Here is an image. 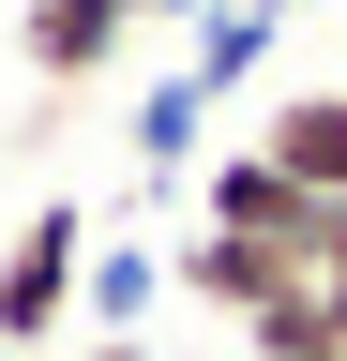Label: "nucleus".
<instances>
[{
	"instance_id": "nucleus-1",
	"label": "nucleus",
	"mask_w": 347,
	"mask_h": 361,
	"mask_svg": "<svg viewBox=\"0 0 347 361\" xmlns=\"http://www.w3.org/2000/svg\"><path fill=\"white\" fill-rule=\"evenodd\" d=\"M76 286H91V211L46 196V211H16V241H0V346H61L76 331Z\"/></svg>"
},
{
	"instance_id": "nucleus-2",
	"label": "nucleus",
	"mask_w": 347,
	"mask_h": 361,
	"mask_svg": "<svg viewBox=\"0 0 347 361\" xmlns=\"http://www.w3.org/2000/svg\"><path fill=\"white\" fill-rule=\"evenodd\" d=\"M136 30H151V0H16V61H30L46 106L106 90L121 61H136Z\"/></svg>"
},
{
	"instance_id": "nucleus-3",
	"label": "nucleus",
	"mask_w": 347,
	"mask_h": 361,
	"mask_svg": "<svg viewBox=\"0 0 347 361\" xmlns=\"http://www.w3.org/2000/svg\"><path fill=\"white\" fill-rule=\"evenodd\" d=\"M196 226H227V241H287L302 271H317V226H332V196H302V180H287V166L242 135V151H211V166H196Z\"/></svg>"
},
{
	"instance_id": "nucleus-4",
	"label": "nucleus",
	"mask_w": 347,
	"mask_h": 361,
	"mask_svg": "<svg viewBox=\"0 0 347 361\" xmlns=\"http://www.w3.org/2000/svg\"><path fill=\"white\" fill-rule=\"evenodd\" d=\"M166 286H182L196 316H227V331H242V316H272L287 286H317V271H302L287 241H227V226H182V241H166Z\"/></svg>"
},
{
	"instance_id": "nucleus-5",
	"label": "nucleus",
	"mask_w": 347,
	"mask_h": 361,
	"mask_svg": "<svg viewBox=\"0 0 347 361\" xmlns=\"http://www.w3.org/2000/svg\"><path fill=\"white\" fill-rule=\"evenodd\" d=\"M287 16H302V0H211V16L182 30V90H196L211 121H227V90H257V61H272Z\"/></svg>"
},
{
	"instance_id": "nucleus-6",
	"label": "nucleus",
	"mask_w": 347,
	"mask_h": 361,
	"mask_svg": "<svg viewBox=\"0 0 347 361\" xmlns=\"http://www.w3.org/2000/svg\"><path fill=\"white\" fill-rule=\"evenodd\" d=\"M257 151H272L302 196H347V75L332 90H272V106H257Z\"/></svg>"
},
{
	"instance_id": "nucleus-7",
	"label": "nucleus",
	"mask_w": 347,
	"mask_h": 361,
	"mask_svg": "<svg viewBox=\"0 0 347 361\" xmlns=\"http://www.w3.org/2000/svg\"><path fill=\"white\" fill-rule=\"evenodd\" d=\"M151 301H166V241H91L76 316H91V331H151Z\"/></svg>"
},
{
	"instance_id": "nucleus-8",
	"label": "nucleus",
	"mask_w": 347,
	"mask_h": 361,
	"mask_svg": "<svg viewBox=\"0 0 347 361\" xmlns=\"http://www.w3.org/2000/svg\"><path fill=\"white\" fill-rule=\"evenodd\" d=\"M242 361H347V301L332 286H287L272 316H242Z\"/></svg>"
},
{
	"instance_id": "nucleus-9",
	"label": "nucleus",
	"mask_w": 347,
	"mask_h": 361,
	"mask_svg": "<svg viewBox=\"0 0 347 361\" xmlns=\"http://www.w3.org/2000/svg\"><path fill=\"white\" fill-rule=\"evenodd\" d=\"M196 151H211V106H196V90H182V75H166V90H151V106H136V166H151V180H182Z\"/></svg>"
},
{
	"instance_id": "nucleus-10",
	"label": "nucleus",
	"mask_w": 347,
	"mask_h": 361,
	"mask_svg": "<svg viewBox=\"0 0 347 361\" xmlns=\"http://www.w3.org/2000/svg\"><path fill=\"white\" fill-rule=\"evenodd\" d=\"M317 286L347 301V196H332V226H317Z\"/></svg>"
},
{
	"instance_id": "nucleus-11",
	"label": "nucleus",
	"mask_w": 347,
	"mask_h": 361,
	"mask_svg": "<svg viewBox=\"0 0 347 361\" xmlns=\"http://www.w3.org/2000/svg\"><path fill=\"white\" fill-rule=\"evenodd\" d=\"M76 361H151V331H91V346H76Z\"/></svg>"
},
{
	"instance_id": "nucleus-12",
	"label": "nucleus",
	"mask_w": 347,
	"mask_h": 361,
	"mask_svg": "<svg viewBox=\"0 0 347 361\" xmlns=\"http://www.w3.org/2000/svg\"><path fill=\"white\" fill-rule=\"evenodd\" d=\"M196 16H211V0H151V30H196Z\"/></svg>"
},
{
	"instance_id": "nucleus-13",
	"label": "nucleus",
	"mask_w": 347,
	"mask_h": 361,
	"mask_svg": "<svg viewBox=\"0 0 347 361\" xmlns=\"http://www.w3.org/2000/svg\"><path fill=\"white\" fill-rule=\"evenodd\" d=\"M0 361H16V346H0Z\"/></svg>"
}]
</instances>
